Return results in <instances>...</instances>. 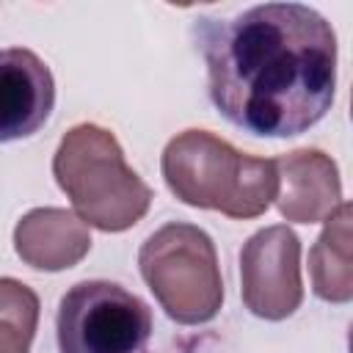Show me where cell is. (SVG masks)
<instances>
[{"label": "cell", "instance_id": "cell-1", "mask_svg": "<svg viewBox=\"0 0 353 353\" xmlns=\"http://www.w3.org/2000/svg\"><path fill=\"white\" fill-rule=\"evenodd\" d=\"M210 99L234 127L292 138L314 127L334 102L336 36L301 3H265L199 28Z\"/></svg>", "mask_w": 353, "mask_h": 353}, {"label": "cell", "instance_id": "cell-2", "mask_svg": "<svg viewBox=\"0 0 353 353\" xmlns=\"http://www.w3.org/2000/svg\"><path fill=\"white\" fill-rule=\"evenodd\" d=\"M160 165L168 190L179 201L237 221L262 215L279 193L276 160L243 154L207 130L174 135Z\"/></svg>", "mask_w": 353, "mask_h": 353}, {"label": "cell", "instance_id": "cell-3", "mask_svg": "<svg viewBox=\"0 0 353 353\" xmlns=\"http://www.w3.org/2000/svg\"><path fill=\"white\" fill-rule=\"evenodd\" d=\"M52 174L85 226L124 232L149 212V185L127 165L116 135L99 124H77L61 138Z\"/></svg>", "mask_w": 353, "mask_h": 353}, {"label": "cell", "instance_id": "cell-4", "mask_svg": "<svg viewBox=\"0 0 353 353\" xmlns=\"http://www.w3.org/2000/svg\"><path fill=\"white\" fill-rule=\"evenodd\" d=\"M138 268L165 314L182 325L212 320L223 303V281L212 237L193 223H165L152 232Z\"/></svg>", "mask_w": 353, "mask_h": 353}, {"label": "cell", "instance_id": "cell-5", "mask_svg": "<svg viewBox=\"0 0 353 353\" xmlns=\"http://www.w3.org/2000/svg\"><path fill=\"white\" fill-rule=\"evenodd\" d=\"M61 353H138L152 334L149 306L113 281H77L58 306Z\"/></svg>", "mask_w": 353, "mask_h": 353}, {"label": "cell", "instance_id": "cell-6", "mask_svg": "<svg viewBox=\"0 0 353 353\" xmlns=\"http://www.w3.org/2000/svg\"><path fill=\"white\" fill-rule=\"evenodd\" d=\"M240 284L251 314L262 320L290 317L303 301L298 234L284 223L254 232L240 251Z\"/></svg>", "mask_w": 353, "mask_h": 353}, {"label": "cell", "instance_id": "cell-7", "mask_svg": "<svg viewBox=\"0 0 353 353\" xmlns=\"http://www.w3.org/2000/svg\"><path fill=\"white\" fill-rule=\"evenodd\" d=\"M55 105L50 66L25 47L0 50V143L30 138Z\"/></svg>", "mask_w": 353, "mask_h": 353}, {"label": "cell", "instance_id": "cell-8", "mask_svg": "<svg viewBox=\"0 0 353 353\" xmlns=\"http://www.w3.org/2000/svg\"><path fill=\"white\" fill-rule=\"evenodd\" d=\"M276 207L292 223H320L342 204L336 163L320 149H295L276 157Z\"/></svg>", "mask_w": 353, "mask_h": 353}, {"label": "cell", "instance_id": "cell-9", "mask_svg": "<svg viewBox=\"0 0 353 353\" xmlns=\"http://www.w3.org/2000/svg\"><path fill=\"white\" fill-rule=\"evenodd\" d=\"M91 248L88 226L69 210L61 207H39L19 218L14 229V251L17 256L47 273H58L74 268Z\"/></svg>", "mask_w": 353, "mask_h": 353}, {"label": "cell", "instance_id": "cell-10", "mask_svg": "<svg viewBox=\"0 0 353 353\" xmlns=\"http://www.w3.org/2000/svg\"><path fill=\"white\" fill-rule=\"evenodd\" d=\"M350 218L353 207L342 201L328 218L309 251L312 290L328 303H347L353 298V262H350Z\"/></svg>", "mask_w": 353, "mask_h": 353}, {"label": "cell", "instance_id": "cell-11", "mask_svg": "<svg viewBox=\"0 0 353 353\" xmlns=\"http://www.w3.org/2000/svg\"><path fill=\"white\" fill-rule=\"evenodd\" d=\"M0 317L14 320V323L36 331V325H39L36 292L17 279H0Z\"/></svg>", "mask_w": 353, "mask_h": 353}, {"label": "cell", "instance_id": "cell-12", "mask_svg": "<svg viewBox=\"0 0 353 353\" xmlns=\"http://www.w3.org/2000/svg\"><path fill=\"white\" fill-rule=\"evenodd\" d=\"M36 331L0 317V353H28Z\"/></svg>", "mask_w": 353, "mask_h": 353}]
</instances>
